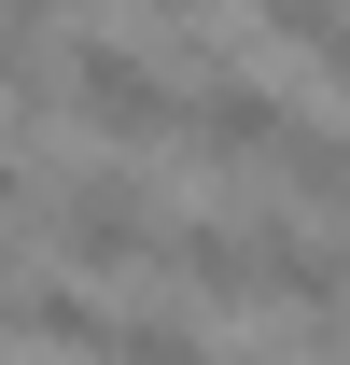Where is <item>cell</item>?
Here are the masks:
<instances>
[{
    "mask_svg": "<svg viewBox=\"0 0 350 365\" xmlns=\"http://www.w3.org/2000/svg\"><path fill=\"white\" fill-rule=\"evenodd\" d=\"M43 239H56V267H85V281L154 267V197H140V169H70L56 211H43Z\"/></svg>",
    "mask_w": 350,
    "mask_h": 365,
    "instance_id": "obj_1",
    "label": "cell"
},
{
    "mask_svg": "<svg viewBox=\"0 0 350 365\" xmlns=\"http://www.w3.org/2000/svg\"><path fill=\"white\" fill-rule=\"evenodd\" d=\"M70 113H85L98 140H169L182 127V85L140 43H70Z\"/></svg>",
    "mask_w": 350,
    "mask_h": 365,
    "instance_id": "obj_2",
    "label": "cell"
},
{
    "mask_svg": "<svg viewBox=\"0 0 350 365\" xmlns=\"http://www.w3.org/2000/svg\"><path fill=\"white\" fill-rule=\"evenodd\" d=\"M266 169H280L295 211H322V239H350V140H336V127H308V113H295V127L266 140Z\"/></svg>",
    "mask_w": 350,
    "mask_h": 365,
    "instance_id": "obj_3",
    "label": "cell"
},
{
    "mask_svg": "<svg viewBox=\"0 0 350 365\" xmlns=\"http://www.w3.org/2000/svg\"><path fill=\"white\" fill-rule=\"evenodd\" d=\"M85 365H211V337H196L182 309H98Z\"/></svg>",
    "mask_w": 350,
    "mask_h": 365,
    "instance_id": "obj_4",
    "label": "cell"
},
{
    "mask_svg": "<svg viewBox=\"0 0 350 365\" xmlns=\"http://www.w3.org/2000/svg\"><path fill=\"white\" fill-rule=\"evenodd\" d=\"M238 14H253V29H280V43H322L350 0H238Z\"/></svg>",
    "mask_w": 350,
    "mask_h": 365,
    "instance_id": "obj_5",
    "label": "cell"
},
{
    "mask_svg": "<svg viewBox=\"0 0 350 365\" xmlns=\"http://www.w3.org/2000/svg\"><path fill=\"white\" fill-rule=\"evenodd\" d=\"M14 211H28V169H14V155H0V225H14Z\"/></svg>",
    "mask_w": 350,
    "mask_h": 365,
    "instance_id": "obj_6",
    "label": "cell"
},
{
    "mask_svg": "<svg viewBox=\"0 0 350 365\" xmlns=\"http://www.w3.org/2000/svg\"><path fill=\"white\" fill-rule=\"evenodd\" d=\"M322 56H336V85H350V14H336V29H322Z\"/></svg>",
    "mask_w": 350,
    "mask_h": 365,
    "instance_id": "obj_7",
    "label": "cell"
},
{
    "mask_svg": "<svg viewBox=\"0 0 350 365\" xmlns=\"http://www.w3.org/2000/svg\"><path fill=\"white\" fill-rule=\"evenodd\" d=\"M0 337H14V281H0Z\"/></svg>",
    "mask_w": 350,
    "mask_h": 365,
    "instance_id": "obj_8",
    "label": "cell"
},
{
    "mask_svg": "<svg viewBox=\"0 0 350 365\" xmlns=\"http://www.w3.org/2000/svg\"><path fill=\"white\" fill-rule=\"evenodd\" d=\"M154 14H182V0H154Z\"/></svg>",
    "mask_w": 350,
    "mask_h": 365,
    "instance_id": "obj_9",
    "label": "cell"
}]
</instances>
